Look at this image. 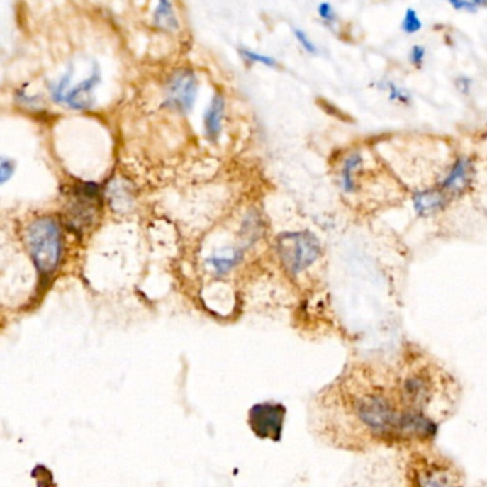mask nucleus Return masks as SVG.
<instances>
[{
  "instance_id": "1",
  "label": "nucleus",
  "mask_w": 487,
  "mask_h": 487,
  "mask_svg": "<svg viewBox=\"0 0 487 487\" xmlns=\"http://www.w3.org/2000/svg\"><path fill=\"white\" fill-rule=\"evenodd\" d=\"M353 410L359 422L373 435L399 437L405 410L396 408L395 401L383 388L370 387L354 395Z\"/></svg>"
},
{
  "instance_id": "2",
  "label": "nucleus",
  "mask_w": 487,
  "mask_h": 487,
  "mask_svg": "<svg viewBox=\"0 0 487 487\" xmlns=\"http://www.w3.org/2000/svg\"><path fill=\"white\" fill-rule=\"evenodd\" d=\"M26 243L38 270L47 276L53 273L60 260L62 239L57 222L53 218H39L26 230Z\"/></svg>"
},
{
  "instance_id": "3",
  "label": "nucleus",
  "mask_w": 487,
  "mask_h": 487,
  "mask_svg": "<svg viewBox=\"0 0 487 487\" xmlns=\"http://www.w3.org/2000/svg\"><path fill=\"white\" fill-rule=\"evenodd\" d=\"M277 249L284 267L293 274L308 269L320 254V243L309 232L280 235Z\"/></svg>"
},
{
  "instance_id": "4",
  "label": "nucleus",
  "mask_w": 487,
  "mask_h": 487,
  "mask_svg": "<svg viewBox=\"0 0 487 487\" xmlns=\"http://www.w3.org/2000/svg\"><path fill=\"white\" fill-rule=\"evenodd\" d=\"M101 211V191L94 183H80L74 187L73 201L69 208L70 225L79 230L93 225Z\"/></svg>"
},
{
  "instance_id": "5",
  "label": "nucleus",
  "mask_w": 487,
  "mask_h": 487,
  "mask_svg": "<svg viewBox=\"0 0 487 487\" xmlns=\"http://www.w3.org/2000/svg\"><path fill=\"white\" fill-rule=\"evenodd\" d=\"M286 408L280 403L264 402L254 405L249 412V426L260 439L279 442L281 439Z\"/></svg>"
},
{
  "instance_id": "6",
  "label": "nucleus",
  "mask_w": 487,
  "mask_h": 487,
  "mask_svg": "<svg viewBox=\"0 0 487 487\" xmlns=\"http://www.w3.org/2000/svg\"><path fill=\"white\" fill-rule=\"evenodd\" d=\"M198 93V79L190 70H177L166 87V105L179 111L189 112Z\"/></svg>"
},
{
  "instance_id": "7",
  "label": "nucleus",
  "mask_w": 487,
  "mask_h": 487,
  "mask_svg": "<svg viewBox=\"0 0 487 487\" xmlns=\"http://www.w3.org/2000/svg\"><path fill=\"white\" fill-rule=\"evenodd\" d=\"M432 380L423 373L408 374L401 386V398L408 409L422 410L433 395Z\"/></svg>"
},
{
  "instance_id": "8",
  "label": "nucleus",
  "mask_w": 487,
  "mask_h": 487,
  "mask_svg": "<svg viewBox=\"0 0 487 487\" xmlns=\"http://www.w3.org/2000/svg\"><path fill=\"white\" fill-rule=\"evenodd\" d=\"M99 82H101V74L96 70L90 77H87L86 80H83L82 83H79L76 87H73L65 94L66 103L70 108L77 109V111L90 108L93 103V99H91L93 89L99 84Z\"/></svg>"
},
{
  "instance_id": "9",
  "label": "nucleus",
  "mask_w": 487,
  "mask_h": 487,
  "mask_svg": "<svg viewBox=\"0 0 487 487\" xmlns=\"http://www.w3.org/2000/svg\"><path fill=\"white\" fill-rule=\"evenodd\" d=\"M470 180H471V162L466 157H460L453 164L447 176L444 177L442 183V190L447 193H453V194L460 193L469 186Z\"/></svg>"
},
{
  "instance_id": "10",
  "label": "nucleus",
  "mask_w": 487,
  "mask_h": 487,
  "mask_svg": "<svg viewBox=\"0 0 487 487\" xmlns=\"http://www.w3.org/2000/svg\"><path fill=\"white\" fill-rule=\"evenodd\" d=\"M413 203L419 215H432L443 209L447 199L443 190H423L415 194Z\"/></svg>"
},
{
  "instance_id": "11",
  "label": "nucleus",
  "mask_w": 487,
  "mask_h": 487,
  "mask_svg": "<svg viewBox=\"0 0 487 487\" xmlns=\"http://www.w3.org/2000/svg\"><path fill=\"white\" fill-rule=\"evenodd\" d=\"M225 115V101L220 94H216L205 113V132L211 140H216L222 130V122Z\"/></svg>"
},
{
  "instance_id": "12",
  "label": "nucleus",
  "mask_w": 487,
  "mask_h": 487,
  "mask_svg": "<svg viewBox=\"0 0 487 487\" xmlns=\"http://www.w3.org/2000/svg\"><path fill=\"white\" fill-rule=\"evenodd\" d=\"M155 25L163 30H176L179 28V22L169 0H159L155 12Z\"/></svg>"
},
{
  "instance_id": "13",
  "label": "nucleus",
  "mask_w": 487,
  "mask_h": 487,
  "mask_svg": "<svg viewBox=\"0 0 487 487\" xmlns=\"http://www.w3.org/2000/svg\"><path fill=\"white\" fill-rule=\"evenodd\" d=\"M362 166V155L359 152L350 153L343 163L342 169V186L345 191L354 190V172Z\"/></svg>"
},
{
  "instance_id": "14",
  "label": "nucleus",
  "mask_w": 487,
  "mask_h": 487,
  "mask_svg": "<svg viewBox=\"0 0 487 487\" xmlns=\"http://www.w3.org/2000/svg\"><path fill=\"white\" fill-rule=\"evenodd\" d=\"M423 28V22L422 19L419 18L418 12L412 8H409L406 12H405V16H403V21H402V30L408 35H415L418 32H420Z\"/></svg>"
},
{
  "instance_id": "15",
  "label": "nucleus",
  "mask_w": 487,
  "mask_h": 487,
  "mask_svg": "<svg viewBox=\"0 0 487 487\" xmlns=\"http://www.w3.org/2000/svg\"><path fill=\"white\" fill-rule=\"evenodd\" d=\"M386 87H387L388 97H391L392 102H398V103H402V105H409L410 103V101H412L410 93L408 90H405L403 87L398 86L393 82H388Z\"/></svg>"
},
{
  "instance_id": "16",
  "label": "nucleus",
  "mask_w": 487,
  "mask_h": 487,
  "mask_svg": "<svg viewBox=\"0 0 487 487\" xmlns=\"http://www.w3.org/2000/svg\"><path fill=\"white\" fill-rule=\"evenodd\" d=\"M237 260H239V253H232V254H229V256H216V257H212V259H211V263H212V266H213L218 272L223 273V272L229 270Z\"/></svg>"
},
{
  "instance_id": "17",
  "label": "nucleus",
  "mask_w": 487,
  "mask_h": 487,
  "mask_svg": "<svg viewBox=\"0 0 487 487\" xmlns=\"http://www.w3.org/2000/svg\"><path fill=\"white\" fill-rule=\"evenodd\" d=\"M318 13H319V16L322 18V21L326 22V23H329V25H333V23H336V21H337V16H336L335 9H333L332 5L328 4V2H323V4L319 5Z\"/></svg>"
},
{
  "instance_id": "18",
  "label": "nucleus",
  "mask_w": 487,
  "mask_h": 487,
  "mask_svg": "<svg viewBox=\"0 0 487 487\" xmlns=\"http://www.w3.org/2000/svg\"><path fill=\"white\" fill-rule=\"evenodd\" d=\"M295 36H296L298 42L302 45V47H303L306 52H309V53H316V52H318L315 43L309 39V36H308L303 30L295 29Z\"/></svg>"
},
{
  "instance_id": "19",
  "label": "nucleus",
  "mask_w": 487,
  "mask_h": 487,
  "mask_svg": "<svg viewBox=\"0 0 487 487\" xmlns=\"http://www.w3.org/2000/svg\"><path fill=\"white\" fill-rule=\"evenodd\" d=\"M409 57H410V62H412L416 67H419V66H422V63L425 62L426 49H425L423 46H420V45H415V46L412 47V50H410Z\"/></svg>"
},
{
  "instance_id": "20",
  "label": "nucleus",
  "mask_w": 487,
  "mask_h": 487,
  "mask_svg": "<svg viewBox=\"0 0 487 487\" xmlns=\"http://www.w3.org/2000/svg\"><path fill=\"white\" fill-rule=\"evenodd\" d=\"M242 55L247 60H250V62H259V63H263V65H267V66H276V60L272 59V57L262 56V55H257V53L250 52V50H242Z\"/></svg>"
},
{
  "instance_id": "21",
  "label": "nucleus",
  "mask_w": 487,
  "mask_h": 487,
  "mask_svg": "<svg viewBox=\"0 0 487 487\" xmlns=\"http://www.w3.org/2000/svg\"><path fill=\"white\" fill-rule=\"evenodd\" d=\"M13 169L15 163L6 157H2V162H0V177H2V183H5L13 174Z\"/></svg>"
},
{
  "instance_id": "22",
  "label": "nucleus",
  "mask_w": 487,
  "mask_h": 487,
  "mask_svg": "<svg viewBox=\"0 0 487 487\" xmlns=\"http://www.w3.org/2000/svg\"><path fill=\"white\" fill-rule=\"evenodd\" d=\"M449 4L456 9V11H464L469 13H476L477 8L470 2V0H449Z\"/></svg>"
},
{
  "instance_id": "23",
  "label": "nucleus",
  "mask_w": 487,
  "mask_h": 487,
  "mask_svg": "<svg viewBox=\"0 0 487 487\" xmlns=\"http://www.w3.org/2000/svg\"><path fill=\"white\" fill-rule=\"evenodd\" d=\"M456 84H457V87L460 89V91H461V93L467 94V93H469V90H470L471 82H470L469 79H466V77H460V79H457Z\"/></svg>"
},
{
  "instance_id": "24",
  "label": "nucleus",
  "mask_w": 487,
  "mask_h": 487,
  "mask_svg": "<svg viewBox=\"0 0 487 487\" xmlns=\"http://www.w3.org/2000/svg\"><path fill=\"white\" fill-rule=\"evenodd\" d=\"M470 2H471L477 9H480V8H487V0H470Z\"/></svg>"
}]
</instances>
